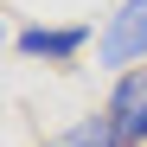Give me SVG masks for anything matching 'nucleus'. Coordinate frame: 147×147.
I'll list each match as a JSON object with an SVG mask.
<instances>
[{
	"label": "nucleus",
	"instance_id": "f257e3e1",
	"mask_svg": "<svg viewBox=\"0 0 147 147\" xmlns=\"http://www.w3.org/2000/svg\"><path fill=\"white\" fill-rule=\"evenodd\" d=\"M109 128H115V147H141L147 141V70H128V77L115 83Z\"/></svg>",
	"mask_w": 147,
	"mask_h": 147
},
{
	"label": "nucleus",
	"instance_id": "f03ea898",
	"mask_svg": "<svg viewBox=\"0 0 147 147\" xmlns=\"http://www.w3.org/2000/svg\"><path fill=\"white\" fill-rule=\"evenodd\" d=\"M134 58H147V0H128L102 32V64H134Z\"/></svg>",
	"mask_w": 147,
	"mask_h": 147
},
{
	"label": "nucleus",
	"instance_id": "7ed1b4c3",
	"mask_svg": "<svg viewBox=\"0 0 147 147\" xmlns=\"http://www.w3.org/2000/svg\"><path fill=\"white\" fill-rule=\"evenodd\" d=\"M19 51L26 58H77L83 26H32V32H19Z\"/></svg>",
	"mask_w": 147,
	"mask_h": 147
},
{
	"label": "nucleus",
	"instance_id": "20e7f679",
	"mask_svg": "<svg viewBox=\"0 0 147 147\" xmlns=\"http://www.w3.org/2000/svg\"><path fill=\"white\" fill-rule=\"evenodd\" d=\"M51 147H115V128H109V115H102V121H83L77 134H64V141H51Z\"/></svg>",
	"mask_w": 147,
	"mask_h": 147
}]
</instances>
